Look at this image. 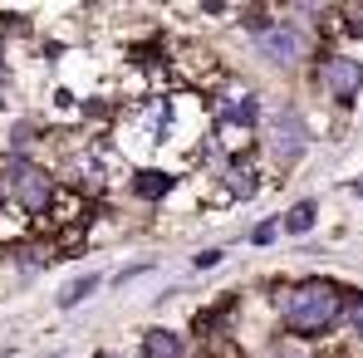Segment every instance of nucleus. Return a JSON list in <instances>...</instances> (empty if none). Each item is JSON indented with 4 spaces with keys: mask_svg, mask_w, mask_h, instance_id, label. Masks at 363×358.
Listing matches in <instances>:
<instances>
[{
    "mask_svg": "<svg viewBox=\"0 0 363 358\" xmlns=\"http://www.w3.org/2000/svg\"><path fill=\"white\" fill-rule=\"evenodd\" d=\"M216 177H221V186H231V196H236V201L255 196V191L265 186L260 152H245V157H221V162H216Z\"/></svg>",
    "mask_w": 363,
    "mask_h": 358,
    "instance_id": "obj_6",
    "label": "nucleus"
},
{
    "mask_svg": "<svg viewBox=\"0 0 363 358\" xmlns=\"http://www.w3.org/2000/svg\"><path fill=\"white\" fill-rule=\"evenodd\" d=\"M270 358H314V354H309L304 344H295V339H285V344H275V349H270Z\"/></svg>",
    "mask_w": 363,
    "mask_h": 358,
    "instance_id": "obj_13",
    "label": "nucleus"
},
{
    "mask_svg": "<svg viewBox=\"0 0 363 358\" xmlns=\"http://www.w3.org/2000/svg\"><path fill=\"white\" fill-rule=\"evenodd\" d=\"M265 133H270V147L280 152V162H300L304 152H309V128H304L300 108H290V104H280L265 118Z\"/></svg>",
    "mask_w": 363,
    "mask_h": 358,
    "instance_id": "obj_4",
    "label": "nucleus"
},
{
    "mask_svg": "<svg viewBox=\"0 0 363 358\" xmlns=\"http://www.w3.org/2000/svg\"><path fill=\"white\" fill-rule=\"evenodd\" d=\"M349 324H354V334L363 339V295L354 299V304H349Z\"/></svg>",
    "mask_w": 363,
    "mask_h": 358,
    "instance_id": "obj_15",
    "label": "nucleus"
},
{
    "mask_svg": "<svg viewBox=\"0 0 363 358\" xmlns=\"http://www.w3.org/2000/svg\"><path fill=\"white\" fill-rule=\"evenodd\" d=\"M314 216H319V206H314V201H300V206H290V211L280 216V231H290V236H304V231L314 226Z\"/></svg>",
    "mask_w": 363,
    "mask_h": 358,
    "instance_id": "obj_11",
    "label": "nucleus"
},
{
    "mask_svg": "<svg viewBox=\"0 0 363 358\" xmlns=\"http://www.w3.org/2000/svg\"><path fill=\"white\" fill-rule=\"evenodd\" d=\"M5 201H15L20 211H30V216H45L50 211V201L60 196V181L50 167H40V162H10V172H5Z\"/></svg>",
    "mask_w": 363,
    "mask_h": 358,
    "instance_id": "obj_2",
    "label": "nucleus"
},
{
    "mask_svg": "<svg viewBox=\"0 0 363 358\" xmlns=\"http://www.w3.org/2000/svg\"><path fill=\"white\" fill-rule=\"evenodd\" d=\"M30 240V211H20L15 201H0V245H20Z\"/></svg>",
    "mask_w": 363,
    "mask_h": 358,
    "instance_id": "obj_9",
    "label": "nucleus"
},
{
    "mask_svg": "<svg viewBox=\"0 0 363 358\" xmlns=\"http://www.w3.org/2000/svg\"><path fill=\"white\" fill-rule=\"evenodd\" d=\"M143 358H186V344L172 329H147L143 334Z\"/></svg>",
    "mask_w": 363,
    "mask_h": 358,
    "instance_id": "obj_10",
    "label": "nucleus"
},
{
    "mask_svg": "<svg viewBox=\"0 0 363 358\" xmlns=\"http://www.w3.org/2000/svg\"><path fill=\"white\" fill-rule=\"evenodd\" d=\"M359 196H363V181H359Z\"/></svg>",
    "mask_w": 363,
    "mask_h": 358,
    "instance_id": "obj_17",
    "label": "nucleus"
},
{
    "mask_svg": "<svg viewBox=\"0 0 363 358\" xmlns=\"http://www.w3.org/2000/svg\"><path fill=\"white\" fill-rule=\"evenodd\" d=\"M280 314H285V334H290V339H319V334H329V329L349 314V304H344V290H339L334 280L309 275V280H300V285L285 290Z\"/></svg>",
    "mask_w": 363,
    "mask_h": 358,
    "instance_id": "obj_1",
    "label": "nucleus"
},
{
    "mask_svg": "<svg viewBox=\"0 0 363 358\" xmlns=\"http://www.w3.org/2000/svg\"><path fill=\"white\" fill-rule=\"evenodd\" d=\"M172 186H177V177L162 172V167H138V172H133V196H138V201H162Z\"/></svg>",
    "mask_w": 363,
    "mask_h": 358,
    "instance_id": "obj_8",
    "label": "nucleus"
},
{
    "mask_svg": "<svg viewBox=\"0 0 363 358\" xmlns=\"http://www.w3.org/2000/svg\"><path fill=\"white\" fill-rule=\"evenodd\" d=\"M319 84H324V94L334 104H354L363 89V64L349 60V55H329V60L319 64Z\"/></svg>",
    "mask_w": 363,
    "mask_h": 358,
    "instance_id": "obj_5",
    "label": "nucleus"
},
{
    "mask_svg": "<svg viewBox=\"0 0 363 358\" xmlns=\"http://www.w3.org/2000/svg\"><path fill=\"white\" fill-rule=\"evenodd\" d=\"M275 231H280V221H260V226L250 231V240H255V245H270V240H275Z\"/></svg>",
    "mask_w": 363,
    "mask_h": 358,
    "instance_id": "obj_14",
    "label": "nucleus"
},
{
    "mask_svg": "<svg viewBox=\"0 0 363 358\" xmlns=\"http://www.w3.org/2000/svg\"><path fill=\"white\" fill-rule=\"evenodd\" d=\"M255 55L270 69H300V60L309 55V30L300 20H280L265 35H255Z\"/></svg>",
    "mask_w": 363,
    "mask_h": 358,
    "instance_id": "obj_3",
    "label": "nucleus"
},
{
    "mask_svg": "<svg viewBox=\"0 0 363 358\" xmlns=\"http://www.w3.org/2000/svg\"><path fill=\"white\" fill-rule=\"evenodd\" d=\"M226 260V250H206V255H196V270H211V265H221Z\"/></svg>",
    "mask_w": 363,
    "mask_h": 358,
    "instance_id": "obj_16",
    "label": "nucleus"
},
{
    "mask_svg": "<svg viewBox=\"0 0 363 358\" xmlns=\"http://www.w3.org/2000/svg\"><path fill=\"white\" fill-rule=\"evenodd\" d=\"M94 290H99V275H84V280H74V285H64V290H60V304H64V309H74L79 299H89Z\"/></svg>",
    "mask_w": 363,
    "mask_h": 358,
    "instance_id": "obj_12",
    "label": "nucleus"
},
{
    "mask_svg": "<svg viewBox=\"0 0 363 358\" xmlns=\"http://www.w3.org/2000/svg\"><path fill=\"white\" fill-rule=\"evenodd\" d=\"M89 211H94V206H89V196H84L79 186H60V196L50 201V211H45V216H50V226L79 231V226L89 221Z\"/></svg>",
    "mask_w": 363,
    "mask_h": 358,
    "instance_id": "obj_7",
    "label": "nucleus"
}]
</instances>
